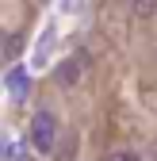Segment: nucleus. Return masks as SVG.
I'll use <instances>...</instances> for the list:
<instances>
[{"instance_id": "39448f33", "label": "nucleus", "mask_w": 157, "mask_h": 161, "mask_svg": "<svg viewBox=\"0 0 157 161\" xmlns=\"http://www.w3.org/2000/svg\"><path fill=\"white\" fill-rule=\"evenodd\" d=\"M107 161H138V157L127 153V150H115V153H107Z\"/></svg>"}, {"instance_id": "20e7f679", "label": "nucleus", "mask_w": 157, "mask_h": 161, "mask_svg": "<svg viewBox=\"0 0 157 161\" xmlns=\"http://www.w3.org/2000/svg\"><path fill=\"white\" fill-rule=\"evenodd\" d=\"M153 8H157V0H134V15H138V19H149Z\"/></svg>"}, {"instance_id": "f257e3e1", "label": "nucleus", "mask_w": 157, "mask_h": 161, "mask_svg": "<svg viewBox=\"0 0 157 161\" xmlns=\"http://www.w3.org/2000/svg\"><path fill=\"white\" fill-rule=\"evenodd\" d=\"M54 142H57V123L50 111H38L31 119V146L38 153H54Z\"/></svg>"}, {"instance_id": "f03ea898", "label": "nucleus", "mask_w": 157, "mask_h": 161, "mask_svg": "<svg viewBox=\"0 0 157 161\" xmlns=\"http://www.w3.org/2000/svg\"><path fill=\"white\" fill-rule=\"evenodd\" d=\"M84 62H88V58H65V62L54 69V80L62 88H73L77 80H81V73H84Z\"/></svg>"}, {"instance_id": "7ed1b4c3", "label": "nucleus", "mask_w": 157, "mask_h": 161, "mask_svg": "<svg viewBox=\"0 0 157 161\" xmlns=\"http://www.w3.org/2000/svg\"><path fill=\"white\" fill-rule=\"evenodd\" d=\"M8 85H12V92H15V96H23V92H27V73H23V69H12Z\"/></svg>"}]
</instances>
